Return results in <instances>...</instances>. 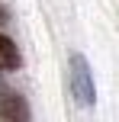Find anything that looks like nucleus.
Here are the masks:
<instances>
[{
	"label": "nucleus",
	"instance_id": "nucleus-1",
	"mask_svg": "<svg viewBox=\"0 0 119 122\" xmlns=\"http://www.w3.org/2000/svg\"><path fill=\"white\" fill-rule=\"evenodd\" d=\"M71 97L77 106H93V77L84 55H71Z\"/></svg>",
	"mask_w": 119,
	"mask_h": 122
},
{
	"label": "nucleus",
	"instance_id": "nucleus-2",
	"mask_svg": "<svg viewBox=\"0 0 119 122\" xmlns=\"http://www.w3.org/2000/svg\"><path fill=\"white\" fill-rule=\"evenodd\" d=\"M0 119H10V122H26L29 119L26 100L13 90H3V87H0Z\"/></svg>",
	"mask_w": 119,
	"mask_h": 122
},
{
	"label": "nucleus",
	"instance_id": "nucleus-3",
	"mask_svg": "<svg viewBox=\"0 0 119 122\" xmlns=\"http://www.w3.org/2000/svg\"><path fill=\"white\" fill-rule=\"evenodd\" d=\"M0 67H3V71L19 67V51H16V45H13L6 36H0Z\"/></svg>",
	"mask_w": 119,
	"mask_h": 122
}]
</instances>
